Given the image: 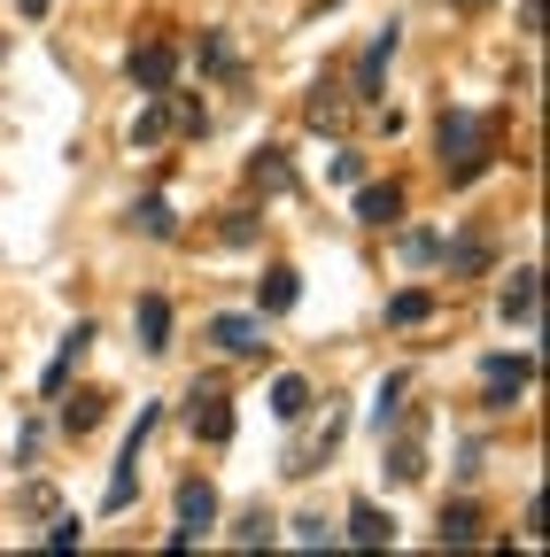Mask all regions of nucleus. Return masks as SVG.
I'll return each instance as SVG.
<instances>
[{
  "mask_svg": "<svg viewBox=\"0 0 550 557\" xmlns=\"http://www.w3.org/2000/svg\"><path fill=\"white\" fill-rule=\"evenodd\" d=\"M435 156H442V178H450V186L489 178V171H497V116L442 109V124H435Z\"/></svg>",
  "mask_w": 550,
  "mask_h": 557,
  "instance_id": "obj_1",
  "label": "nucleus"
},
{
  "mask_svg": "<svg viewBox=\"0 0 550 557\" xmlns=\"http://www.w3.org/2000/svg\"><path fill=\"white\" fill-rule=\"evenodd\" d=\"M427 426H435V418L427 410H395V442L380 449V472H388V487H419L427 480Z\"/></svg>",
  "mask_w": 550,
  "mask_h": 557,
  "instance_id": "obj_2",
  "label": "nucleus"
},
{
  "mask_svg": "<svg viewBox=\"0 0 550 557\" xmlns=\"http://www.w3.org/2000/svg\"><path fill=\"white\" fill-rule=\"evenodd\" d=\"M395 47H403V32H395V24H380V32L365 39V54L350 62V109H380V86H388Z\"/></svg>",
  "mask_w": 550,
  "mask_h": 557,
  "instance_id": "obj_3",
  "label": "nucleus"
},
{
  "mask_svg": "<svg viewBox=\"0 0 550 557\" xmlns=\"http://www.w3.org/2000/svg\"><path fill=\"white\" fill-rule=\"evenodd\" d=\"M186 426H194V442H210V449L233 442V395H225V380H194L186 387Z\"/></svg>",
  "mask_w": 550,
  "mask_h": 557,
  "instance_id": "obj_4",
  "label": "nucleus"
},
{
  "mask_svg": "<svg viewBox=\"0 0 550 557\" xmlns=\"http://www.w3.org/2000/svg\"><path fill=\"white\" fill-rule=\"evenodd\" d=\"M124 78L140 86V94H171L179 86V47L171 39H140V47L124 54Z\"/></svg>",
  "mask_w": 550,
  "mask_h": 557,
  "instance_id": "obj_5",
  "label": "nucleus"
},
{
  "mask_svg": "<svg viewBox=\"0 0 550 557\" xmlns=\"http://www.w3.org/2000/svg\"><path fill=\"white\" fill-rule=\"evenodd\" d=\"M201 333H210V348H225V357H264V318H248V310H218L210 325H201Z\"/></svg>",
  "mask_w": 550,
  "mask_h": 557,
  "instance_id": "obj_6",
  "label": "nucleus"
},
{
  "mask_svg": "<svg viewBox=\"0 0 550 557\" xmlns=\"http://www.w3.org/2000/svg\"><path fill=\"white\" fill-rule=\"evenodd\" d=\"M527 380H535V357H489V387H480V410H512L520 395H527Z\"/></svg>",
  "mask_w": 550,
  "mask_h": 557,
  "instance_id": "obj_7",
  "label": "nucleus"
},
{
  "mask_svg": "<svg viewBox=\"0 0 550 557\" xmlns=\"http://www.w3.org/2000/svg\"><path fill=\"white\" fill-rule=\"evenodd\" d=\"M341 434H350V410H326V426H318V434H310V442L288 457V480H310V472H318V465L341 449Z\"/></svg>",
  "mask_w": 550,
  "mask_h": 557,
  "instance_id": "obj_8",
  "label": "nucleus"
},
{
  "mask_svg": "<svg viewBox=\"0 0 550 557\" xmlns=\"http://www.w3.org/2000/svg\"><path fill=\"white\" fill-rule=\"evenodd\" d=\"M54 403H62V434H71V442H86L101 418H109V395H101V387H78V395L54 387Z\"/></svg>",
  "mask_w": 550,
  "mask_h": 557,
  "instance_id": "obj_9",
  "label": "nucleus"
},
{
  "mask_svg": "<svg viewBox=\"0 0 550 557\" xmlns=\"http://www.w3.org/2000/svg\"><path fill=\"white\" fill-rule=\"evenodd\" d=\"M303 302V271L295 263H271L264 278H256V318H280V310H295Z\"/></svg>",
  "mask_w": 550,
  "mask_h": 557,
  "instance_id": "obj_10",
  "label": "nucleus"
},
{
  "mask_svg": "<svg viewBox=\"0 0 550 557\" xmlns=\"http://www.w3.org/2000/svg\"><path fill=\"white\" fill-rule=\"evenodd\" d=\"M132 333H140V357H163V348H171V302L140 295V302H132Z\"/></svg>",
  "mask_w": 550,
  "mask_h": 557,
  "instance_id": "obj_11",
  "label": "nucleus"
},
{
  "mask_svg": "<svg viewBox=\"0 0 550 557\" xmlns=\"http://www.w3.org/2000/svg\"><path fill=\"white\" fill-rule=\"evenodd\" d=\"M435 256H442V271H450V278H480V271L497 263V248L480 240V233H457V240H442Z\"/></svg>",
  "mask_w": 550,
  "mask_h": 557,
  "instance_id": "obj_12",
  "label": "nucleus"
},
{
  "mask_svg": "<svg viewBox=\"0 0 550 557\" xmlns=\"http://www.w3.org/2000/svg\"><path fill=\"white\" fill-rule=\"evenodd\" d=\"M86 348H94V318H78L71 333H62V348H54V364L39 372V387H47V395H54V387H71V364L86 357Z\"/></svg>",
  "mask_w": 550,
  "mask_h": 557,
  "instance_id": "obj_13",
  "label": "nucleus"
},
{
  "mask_svg": "<svg viewBox=\"0 0 550 557\" xmlns=\"http://www.w3.org/2000/svg\"><path fill=\"white\" fill-rule=\"evenodd\" d=\"M341 116H350V94H341V78L326 70V78L310 86V101H303V124H310V132H333Z\"/></svg>",
  "mask_w": 550,
  "mask_h": 557,
  "instance_id": "obj_14",
  "label": "nucleus"
},
{
  "mask_svg": "<svg viewBox=\"0 0 550 557\" xmlns=\"http://www.w3.org/2000/svg\"><path fill=\"white\" fill-rule=\"evenodd\" d=\"M310 380L303 372H280V380H271V418H280V426H303V418H310Z\"/></svg>",
  "mask_w": 550,
  "mask_h": 557,
  "instance_id": "obj_15",
  "label": "nucleus"
},
{
  "mask_svg": "<svg viewBox=\"0 0 550 557\" xmlns=\"http://www.w3.org/2000/svg\"><path fill=\"white\" fill-rule=\"evenodd\" d=\"M248 186H256V194H295L288 148H256V156H248Z\"/></svg>",
  "mask_w": 550,
  "mask_h": 557,
  "instance_id": "obj_16",
  "label": "nucleus"
},
{
  "mask_svg": "<svg viewBox=\"0 0 550 557\" xmlns=\"http://www.w3.org/2000/svg\"><path fill=\"white\" fill-rule=\"evenodd\" d=\"M179 527H194V534L218 527V487L210 480H179Z\"/></svg>",
  "mask_w": 550,
  "mask_h": 557,
  "instance_id": "obj_17",
  "label": "nucleus"
},
{
  "mask_svg": "<svg viewBox=\"0 0 550 557\" xmlns=\"http://www.w3.org/2000/svg\"><path fill=\"white\" fill-rule=\"evenodd\" d=\"M350 542H357V549H388V542H395V511H380V504H350Z\"/></svg>",
  "mask_w": 550,
  "mask_h": 557,
  "instance_id": "obj_18",
  "label": "nucleus"
},
{
  "mask_svg": "<svg viewBox=\"0 0 550 557\" xmlns=\"http://www.w3.org/2000/svg\"><path fill=\"white\" fill-rule=\"evenodd\" d=\"M535 310H542L535 263H520V271H512V287H504V325H535Z\"/></svg>",
  "mask_w": 550,
  "mask_h": 557,
  "instance_id": "obj_19",
  "label": "nucleus"
},
{
  "mask_svg": "<svg viewBox=\"0 0 550 557\" xmlns=\"http://www.w3.org/2000/svg\"><path fill=\"white\" fill-rule=\"evenodd\" d=\"M357 225H403V186H365L357 194Z\"/></svg>",
  "mask_w": 550,
  "mask_h": 557,
  "instance_id": "obj_20",
  "label": "nucleus"
},
{
  "mask_svg": "<svg viewBox=\"0 0 550 557\" xmlns=\"http://www.w3.org/2000/svg\"><path fill=\"white\" fill-rule=\"evenodd\" d=\"M132 233H148V240H179V209H171L163 194L132 201Z\"/></svg>",
  "mask_w": 550,
  "mask_h": 557,
  "instance_id": "obj_21",
  "label": "nucleus"
},
{
  "mask_svg": "<svg viewBox=\"0 0 550 557\" xmlns=\"http://www.w3.org/2000/svg\"><path fill=\"white\" fill-rule=\"evenodd\" d=\"M442 549H473L480 542V504H442Z\"/></svg>",
  "mask_w": 550,
  "mask_h": 557,
  "instance_id": "obj_22",
  "label": "nucleus"
},
{
  "mask_svg": "<svg viewBox=\"0 0 550 557\" xmlns=\"http://www.w3.org/2000/svg\"><path fill=\"white\" fill-rule=\"evenodd\" d=\"M163 132H171V109H163V94H148V109L124 124V139H132V148H156Z\"/></svg>",
  "mask_w": 550,
  "mask_h": 557,
  "instance_id": "obj_23",
  "label": "nucleus"
},
{
  "mask_svg": "<svg viewBox=\"0 0 550 557\" xmlns=\"http://www.w3.org/2000/svg\"><path fill=\"white\" fill-rule=\"evenodd\" d=\"M427 318H435V295H427V287L388 295V325H427Z\"/></svg>",
  "mask_w": 550,
  "mask_h": 557,
  "instance_id": "obj_24",
  "label": "nucleus"
},
{
  "mask_svg": "<svg viewBox=\"0 0 550 557\" xmlns=\"http://www.w3.org/2000/svg\"><path fill=\"white\" fill-rule=\"evenodd\" d=\"M218 240H225V248H256V240H264V218H256V209H225V218H218Z\"/></svg>",
  "mask_w": 550,
  "mask_h": 557,
  "instance_id": "obj_25",
  "label": "nucleus"
},
{
  "mask_svg": "<svg viewBox=\"0 0 550 557\" xmlns=\"http://www.w3.org/2000/svg\"><path fill=\"white\" fill-rule=\"evenodd\" d=\"M403 395H411V380H403V372H388V380L372 387V426H380V434L395 426V410H403Z\"/></svg>",
  "mask_w": 550,
  "mask_h": 557,
  "instance_id": "obj_26",
  "label": "nucleus"
},
{
  "mask_svg": "<svg viewBox=\"0 0 550 557\" xmlns=\"http://www.w3.org/2000/svg\"><path fill=\"white\" fill-rule=\"evenodd\" d=\"M435 248H442V233H427V225H403L395 233V256L403 263H435Z\"/></svg>",
  "mask_w": 550,
  "mask_h": 557,
  "instance_id": "obj_27",
  "label": "nucleus"
},
{
  "mask_svg": "<svg viewBox=\"0 0 550 557\" xmlns=\"http://www.w3.org/2000/svg\"><path fill=\"white\" fill-rule=\"evenodd\" d=\"M163 109H171V124H179V132H210V109H201L194 94H179V86L163 94Z\"/></svg>",
  "mask_w": 550,
  "mask_h": 557,
  "instance_id": "obj_28",
  "label": "nucleus"
},
{
  "mask_svg": "<svg viewBox=\"0 0 550 557\" xmlns=\"http://www.w3.org/2000/svg\"><path fill=\"white\" fill-rule=\"evenodd\" d=\"M271 527H280V519L256 504V511H241V519H233V542H241V549H264V542H271Z\"/></svg>",
  "mask_w": 550,
  "mask_h": 557,
  "instance_id": "obj_29",
  "label": "nucleus"
},
{
  "mask_svg": "<svg viewBox=\"0 0 550 557\" xmlns=\"http://www.w3.org/2000/svg\"><path fill=\"white\" fill-rule=\"evenodd\" d=\"M194 62H201V70H210V78H233V70H241V62L225 54V39H218V32H201V47H194Z\"/></svg>",
  "mask_w": 550,
  "mask_h": 557,
  "instance_id": "obj_30",
  "label": "nucleus"
},
{
  "mask_svg": "<svg viewBox=\"0 0 550 557\" xmlns=\"http://www.w3.org/2000/svg\"><path fill=\"white\" fill-rule=\"evenodd\" d=\"M16 511H24V519H54L62 504H54V487H47V480H32V487H16Z\"/></svg>",
  "mask_w": 550,
  "mask_h": 557,
  "instance_id": "obj_31",
  "label": "nucleus"
},
{
  "mask_svg": "<svg viewBox=\"0 0 550 557\" xmlns=\"http://www.w3.org/2000/svg\"><path fill=\"white\" fill-rule=\"evenodd\" d=\"M39 542H47V549H78V542H86V527H78V519H71V511H54V519H47V534H39Z\"/></svg>",
  "mask_w": 550,
  "mask_h": 557,
  "instance_id": "obj_32",
  "label": "nucleus"
},
{
  "mask_svg": "<svg viewBox=\"0 0 550 557\" xmlns=\"http://www.w3.org/2000/svg\"><path fill=\"white\" fill-rule=\"evenodd\" d=\"M295 542H310V549H326V542H333V527H326V511H303V519H295Z\"/></svg>",
  "mask_w": 550,
  "mask_h": 557,
  "instance_id": "obj_33",
  "label": "nucleus"
},
{
  "mask_svg": "<svg viewBox=\"0 0 550 557\" xmlns=\"http://www.w3.org/2000/svg\"><path fill=\"white\" fill-rule=\"evenodd\" d=\"M333 178H341V186H357V178H365V156H357V148H341V156H333Z\"/></svg>",
  "mask_w": 550,
  "mask_h": 557,
  "instance_id": "obj_34",
  "label": "nucleus"
},
{
  "mask_svg": "<svg viewBox=\"0 0 550 557\" xmlns=\"http://www.w3.org/2000/svg\"><path fill=\"white\" fill-rule=\"evenodd\" d=\"M520 32H527V39L542 32V0H520Z\"/></svg>",
  "mask_w": 550,
  "mask_h": 557,
  "instance_id": "obj_35",
  "label": "nucleus"
},
{
  "mask_svg": "<svg viewBox=\"0 0 550 557\" xmlns=\"http://www.w3.org/2000/svg\"><path fill=\"white\" fill-rule=\"evenodd\" d=\"M47 9H54V0H16V16H32V24H39Z\"/></svg>",
  "mask_w": 550,
  "mask_h": 557,
  "instance_id": "obj_36",
  "label": "nucleus"
},
{
  "mask_svg": "<svg viewBox=\"0 0 550 557\" xmlns=\"http://www.w3.org/2000/svg\"><path fill=\"white\" fill-rule=\"evenodd\" d=\"M9 54H16V39H9V32H0V62H9Z\"/></svg>",
  "mask_w": 550,
  "mask_h": 557,
  "instance_id": "obj_37",
  "label": "nucleus"
},
{
  "mask_svg": "<svg viewBox=\"0 0 550 557\" xmlns=\"http://www.w3.org/2000/svg\"><path fill=\"white\" fill-rule=\"evenodd\" d=\"M473 9H480V0H473Z\"/></svg>",
  "mask_w": 550,
  "mask_h": 557,
  "instance_id": "obj_38",
  "label": "nucleus"
}]
</instances>
